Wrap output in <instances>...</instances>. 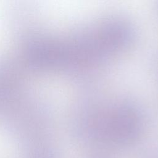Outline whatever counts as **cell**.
Returning <instances> with one entry per match:
<instances>
[{
    "label": "cell",
    "instance_id": "6da1fadb",
    "mask_svg": "<svg viewBox=\"0 0 158 158\" xmlns=\"http://www.w3.org/2000/svg\"><path fill=\"white\" fill-rule=\"evenodd\" d=\"M143 126L139 108L128 102H118L92 110L82 118L80 128L89 138L116 145L135 141Z\"/></svg>",
    "mask_w": 158,
    "mask_h": 158
}]
</instances>
